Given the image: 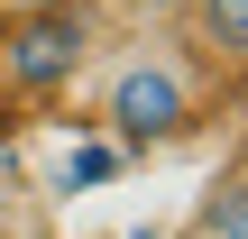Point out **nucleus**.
I'll use <instances>...</instances> for the list:
<instances>
[{
	"label": "nucleus",
	"instance_id": "obj_2",
	"mask_svg": "<svg viewBox=\"0 0 248 239\" xmlns=\"http://www.w3.org/2000/svg\"><path fill=\"white\" fill-rule=\"evenodd\" d=\"M92 55V28L83 9H28L9 37H0V92H64Z\"/></svg>",
	"mask_w": 248,
	"mask_h": 239
},
{
	"label": "nucleus",
	"instance_id": "obj_1",
	"mask_svg": "<svg viewBox=\"0 0 248 239\" xmlns=\"http://www.w3.org/2000/svg\"><path fill=\"white\" fill-rule=\"evenodd\" d=\"M193 111H202V74L175 46H138L101 74V129L120 147H166L193 129Z\"/></svg>",
	"mask_w": 248,
	"mask_h": 239
},
{
	"label": "nucleus",
	"instance_id": "obj_4",
	"mask_svg": "<svg viewBox=\"0 0 248 239\" xmlns=\"http://www.w3.org/2000/svg\"><path fill=\"white\" fill-rule=\"evenodd\" d=\"M184 239H248V166H230V175L202 193V212L184 221Z\"/></svg>",
	"mask_w": 248,
	"mask_h": 239
},
{
	"label": "nucleus",
	"instance_id": "obj_3",
	"mask_svg": "<svg viewBox=\"0 0 248 239\" xmlns=\"http://www.w3.org/2000/svg\"><path fill=\"white\" fill-rule=\"evenodd\" d=\"M184 37L202 64H248V0H184Z\"/></svg>",
	"mask_w": 248,
	"mask_h": 239
}]
</instances>
